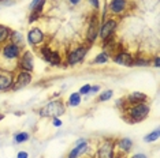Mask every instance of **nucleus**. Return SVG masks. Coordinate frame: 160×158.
Returning a JSON list of instances; mask_svg holds the SVG:
<instances>
[{"instance_id":"nucleus-1","label":"nucleus","mask_w":160,"mask_h":158,"mask_svg":"<svg viewBox=\"0 0 160 158\" xmlns=\"http://www.w3.org/2000/svg\"><path fill=\"white\" fill-rule=\"evenodd\" d=\"M66 112V108L62 100H53L40 110V114L45 117H58Z\"/></svg>"},{"instance_id":"nucleus-2","label":"nucleus","mask_w":160,"mask_h":158,"mask_svg":"<svg viewBox=\"0 0 160 158\" xmlns=\"http://www.w3.org/2000/svg\"><path fill=\"white\" fill-rule=\"evenodd\" d=\"M126 112L129 114V118L132 123H138V121H142L149 114V106L145 102L136 104V105H132L127 108Z\"/></svg>"},{"instance_id":"nucleus-3","label":"nucleus","mask_w":160,"mask_h":158,"mask_svg":"<svg viewBox=\"0 0 160 158\" xmlns=\"http://www.w3.org/2000/svg\"><path fill=\"white\" fill-rule=\"evenodd\" d=\"M2 57L0 60H10V62H17L19 59L21 53H22V48H19L18 45L12 44V42H7L3 45L2 48Z\"/></svg>"},{"instance_id":"nucleus-4","label":"nucleus","mask_w":160,"mask_h":158,"mask_svg":"<svg viewBox=\"0 0 160 158\" xmlns=\"http://www.w3.org/2000/svg\"><path fill=\"white\" fill-rule=\"evenodd\" d=\"M18 67L21 68V71H28L32 72L34 68V57L33 53L30 51H25L23 53H21L19 59H18Z\"/></svg>"},{"instance_id":"nucleus-5","label":"nucleus","mask_w":160,"mask_h":158,"mask_svg":"<svg viewBox=\"0 0 160 158\" xmlns=\"http://www.w3.org/2000/svg\"><path fill=\"white\" fill-rule=\"evenodd\" d=\"M33 79V75L32 72H28V71H19L17 74V77L14 78V85H12V90H19V89L28 86Z\"/></svg>"},{"instance_id":"nucleus-6","label":"nucleus","mask_w":160,"mask_h":158,"mask_svg":"<svg viewBox=\"0 0 160 158\" xmlns=\"http://www.w3.org/2000/svg\"><path fill=\"white\" fill-rule=\"evenodd\" d=\"M40 55H41V57L45 62H48L49 64H52V66H59L62 62L60 55L56 51H52L49 46H42L41 51H40Z\"/></svg>"},{"instance_id":"nucleus-7","label":"nucleus","mask_w":160,"mask_h":158,"mask_svg":"<svg viewBox=\"0 0 160 158\" xmlns=\"http://www.w3.org/2000/svg\"><path fill=\"white\" fill-rule=\"evenodd\" d=\"M86 53H88V46H78L74 51H71L67 56L68 66H75V64H78L79 62H82L83 57L86 56Z\"/></svg>"},{"instance_id":"nucleus-8","label":"nucleus","mask_w":160,"mask_h":158,"mask_svg":"<svg viewBox=\"0 0 160 158\" xmlns=\"http://www.w3.org/2000/svg\"><path fill=\"white\" fill-rule=\"evenodd\" d=\"M14 85V75L7 70L0 68V91H7L12 89Z\"/></svg>"},{"instance_id":"nucleus-9","label":"nucleus","mask_w":160,"mask_h":158,"mask_svg":"<svg viewBox=\"0 0 160 158\" xmlns=\"http://www.w3.org/2000/svg\"><path fill=\"white\" fill-rule=\"evenodd\" d=\"M116 27H118V22H116L115 19L105 21V22L101 25V27H100V37H101V40H105V38L111 37V35H114Z\"/></svg>"},{"instance_id":"nucleus-10","label":"nucleus","mask_w":160,"mask_h":158,"mask_svg":"<svg viewBox=\"0 0 160 158\" xmlns=\"http://www.w3.org/2000/svg\"><path fill=\"white\" fill-rule=\"evenodd\" d=\"M97 35H99V18L97 15H93L90 18V22H89V29H88V33H86V40L88 42L93 44L96 41Z\"/></svg>"},{"instance_id":"nucleus-11","label":"nucleus","mask_w":160,"mask_h":158,"mask_svg":"<svg viewBox=\"0 0 160 158\" xmlns=\"http://www.w3.org/2000/svg\"><path fill=\"white\" fill-rule=\"evenodd\" d=\"M44 40H45V35H44V33H42L41 29L34 27V29H32V30H29V33H28V42L30 45H33V46L38 45V44H41Z\"/></svg>"},{"instance_id":"nucleus-12","label":"nucleus","mask_w":160,"mask_h":158,"mask_svg":"<svg viewBox=\"0 0 160 158\" xmlns=\"http://www.w3.org/2000/svg\"><path fill=\"white\" fill-rule=\"evenodd\" d=\"M114 62L116 64H121V66H125V67H132L134 57L127 52H119L116 55H114Z\"/></svg>"},{"instance_id":"nucleus-13","label":"nucleus","mask_w":160,"mask_h":158,"mask_svg":"<svg viewBox=\"0 0 160 158\" xmlns=\"http://www.w3.org/2000/svg\"><path fill=\"white\" fill-rule=\"evenodd\" d=\"M97 158H114V145L111 142H105L99 147Z\"/></svg>"},{"instance_id":"nucleus-14","label":"nucleus","mask_w":160,"mask_h":158,"mask_svg":"<svg viewBox=\"0 0 160 158\" xmlns=\"http://www.w3.org/2000/svg\"><path fill=\"white\" fill-rule=\"evenodd\" d=\"M127 7V0H111L110 3V11L114 15H119L126 10Z\"/></svg>"},{"instance_id":"nucleus-15","label":"nucleus","mask_w":160,"mask_h":158,"mask_svg":"<svg viewBox=\"0 0 160 158\" xmlns=\"http://www.w3.org/2000/svg\"><path fill=\"white\" fill-rule=\"evenodd\" d=\"M148 100L147 94H144V93H140V91H134L132 94L127 95V104H130V105H136V104H144L145 101Z\"/></svg>"},{"instance_id":"nucleus-16","label":"nucleus","mask_w":160,"mask_h":158,"mask_svg":"<svg viewBox=\"0 0 160 158\" xmlns=\"http://www.w3.org/2000/svg\"><path fill=\"white\" fill-rule=\"evenodd\" d=\"M88 150V143H86L85 141H79L77 143V146L74 147V149L70 151V154H68L67 158H78L81 154H83Z\"/></svg>"},{"instance_id":"nucleus-17","label":"nucleus","mask_w":160,"mask_h":158,"mask_svg":"<svg viewBox=\"0 0 160 158\" xmlns=\"http://www.w3.org/2000/svg\"><path fill=\"white\" fill-rule=\"evenodd\" d=\"M11 33H12V30L10 27L4 26V25H0V45L6 44L8 41L10 37H11Z\"/></svg>"},{"instance_id":"nucleus-18","label":"nucleus","mask_w":160,"mask_h":158,"mask_svg":"<svg viewBox=\"0 0 160 158\" xmlns=\"http://www.w3.org/2000/svg\"><path fill=\"white\" fill-rule=\"evenodd\" d=\"M116 145H118V149L121 150V151H122L123 154H126V153H129V151H130V149H132L133 142L130 141L129 138H122V139H119Z\"/></svg>"},{"instance_id":"nucleus-19","label":"nucleus","mask_w":160,"mask_h":158,"mask_svg":"<svg viewBox=\"0 0 160 158\" xmlns=\"http://www.w3.org/2000/svg\"><path fill=\"white\" fill-rule=\"evenodd\" d=\"M10 40H11L12 44L18 45L19 48H22V46H23V37H22V34H21L19 31H12Z\"/></svg>"},{"instance_id":"nucleus-20","label":"nucleus","mask_w":160,"mask_h":158,"mask_svg":"<svg viewBox=\"0 0 160 158\" xmlns=\"http://www.w3.org/2000/svg\"><path fill=\"white\" fill-rule=\"evenodd\" d=\"M79 102H81V94L79 93H74L68 98V105H71V106H78Z\"/></svg>"},{"instance_id":"nucleus-21","label":"nucleus","mask_w":160,"mask_h":158,"mask_svg":"<svg viewBox=\"0 0 160 158\" xmlns=\"http://www.w3.org/2000/svg\"><path fill=\"white\" fill-rule=\"evenodd\" d=\"M108 57H110V55H108L107 52H101L100 55H97V57L93 60L94 64H103V63H107L108 62Z\"/></svg>"},{"instance_id":"nucleus-22","label":"nucleus","mask_w":160,"mask_h":158,"mask_svg":"<svg viewBox=\"0 0 160 158\" xmlns=\"http://www.w3.org/2000/svg\"><path fill=\"white\" fill-rule=\"evenodd\" d=\"M159 135H160V131H159V130H155L153 132H151L149 135L145 136L144 141L148 142V143H149V142H155V141H158V139H159Z\"/></svg>"},{"instance_id":"nucleus-23","label":"nucleus","mask_w":160,"mask_h":158,"mask_svg":"<svg viewBox=\"0 0 160 158\" xmlns=\"http://www.w3.org/2000/svg\"><path fill=\"white\" fill-rule=\"evenodd\" d=\"M29 141V134L28 132H19L15 135V142L17 143H22V142H28Z\"/></svg>"},{"instance_id":"nucleus-24","label":"nucleus","mask_w":160,"mask_h":158,"mask_svg":"<svg viewBox=\"0 0 160 158\" xmlns=\"http://www.w3.org/2000/svg\"><path fill=\"white\" fill-rule=\"evenodd\" d=\"M112 90H105V91H103L100 94V97H99V102H104V101H108V100L112 97Z\"/></svg>"},{"instance_id":"nucleus-25","label":"nucleus","mask_w":160,"mask_h":158,"mask_svg":"<svg viewBox=\"0 0 160 158\" xmlns=\"http://www.w3.org/2000/svg\"><path fill=\"white\" fill-rule=\"evenodd\" d=\"M90 87H92V86H90V85H85V86H82V87L79 89V94H81V95L89 94V91H90Z\"/></svg>"},{"instance_id":"nucleus-26","label":"nucleus","mask_w":160,"mask_h":158,"mask_svg":"<svg viewBox=\"0 0 160 158\" xmlns=\"http://www.w3.org/2000/svg\"><path fill=\"white\" fill-rule=\"evenodd\" d=\"M52 123H53L55 127H60V125H62V121L58 117H52Z\"/></svg>"},{"instance_id":"nucleus-27","label":"nucleus","mask_w":160,"mask_h":158,"mask_svg":"<svg viewBox=\"0 0 160 158\" xmlns=\"http://www.w3.org/2000/svg\"><path fill=\"white\" fill-rule=\"evenodd\" d=\"M29 156H28V153L26 151H19L18 153V157L17 158H28Z\"/></svg>"},{"instance_id":"nucleus-28","label":"nucleus","mask_w":160,"mask_h":158,"mask_svg":"<svg viewBox=\"0 0 160 158\" xmlns=\"http://www.w3.org/2000/svg\"><path fill=\"white\" fill-rule=\"evenodd\" d=\"M89 3L94 7V8H99V0H89Z\"/></svg>"},{"instance_id":"nucleus-29","label":"nucleus","mask_w":160,"mask_h":158,"mask_svg":"<svg viewBox=\"0 0 160 158\" xmlns=\"http://www.w3.org/2000/svg\"><path fill=\"white\" fill-rule=\"evenodd\" d=\"M99 90H100V86H93V87H90V91H89V93L94 94V93H97Z\"/></svg>"},{"instance_id":"nucleus-30","label":"nucleus","mask_w":160,"mask_h":158,"mask_svg":"<svg viewBox=\"0 0 160 158\" xmlns=\"http://www.w3.org/2000/svg\"><path fill=\"white\" fill-rule=\"evenodd\" d=\"M40 2H41V0H33V2H32V4H30V10H33Z\"/></svg>"},{"instance_id":"nucleus-31","label":"nucleus","mask_w":160,"mask_h":158,"mask_svg":"<svg viewBox=\"0 0 160 158\" xmlns=\"http://www.w3.org/2000/svg\"><path fill=\"white\" fill-rule=\"evenodd\" d=\"M153 64H155V67H156V68H159V56H156V57H155Z\"/></svg>"},{"instance_id":"nucleus-32","label":"nucleus","mask_w":160,"mask_h":158,"mask_svg":"<svg viewBox=\"0 0 160 158\" xmlns=\"http://www.w3.org/2000/svg\"><path fill=\"white\" fill-rule=\"evenodd\" d=\"M132 158H147V156H144V154H136V156H133Z\"/></svg>"},{"instance_id":"nucleus-33","label":"nucleus","mask_w":160,"mask_h":158,"mask_svg":"<svg viewBox=\"0 0 160 158\" xmlns=\"http://www.w3.org/2000/svg\"><path fill=\"white\" fill-rule=\"evenodd\" d=\"M68 2H70L71 4H78V3L81 2V0H68Z\"/></svg>"},{"instance_id":"nucleus-34","label":"nucleus","mask_w":160,"mask_h":158,"mask_svg":"<svg viewBox=\"0 0 160 158\" xmlns=\"http://www.w3.org/2000/svg\"><path fill=\"white\" fill-rule=\"evenodd\" d=\"M3 118H4V116H3V114H2V113H0V121H2V120H3Z\"/></svg>"}]
</instances>
